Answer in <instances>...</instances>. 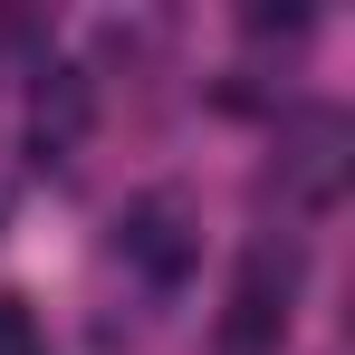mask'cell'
<instances>
[{"instance_id": "1", "label": "cell", "mask_w": 355, "mask_h": 355, "mask_svg": "<svg viewBox=\"0 0 355 355\" xmlns=\"http://www.w3.org/2000/svg\"><path fill=\"white\" fill-rule=\"evenodd\" d=\"M288 288H297V259L279 250H259L250 269H240L231 307H221V355H279V336H288Z\"/></svg>"}, {"instance_id": "2", "label": "cell", "mask_w": 355, "mask_h": 355, "mask_svg": "<svg viewBox=\"0 0 355 355\" xmlns=\"http://www.w3.org/2000/svg\"><path fill=\"white\" fill-rule=\"evenodd\" d=\"M116 250L144 269V279H164L173 288L182 269L202 259V231H192V202L182 192H144V202H125V221H116Z\"/></svg>"}, {"instance_id": "3", "label": "cell", "mask_w": 355, "mask_h": 355, "mask_svg": "<svg viewBox=\"0 0 355 355\" xmlns=\"http://www.w3.org/2000/svg\"><path fill=\"white\" fill-rule=\"evenodd\" d=\"M87 125H96V77L87 67H39V87H29V144L39 154H77Z\"/></svg>"}, {"instance_id": "4", "label": "cell", "mask_w": 355, "mask_h": 355, "mask_svg": "<svg viewBox=\"0 0 355 355\" xmlns=\"http://www.w3.org/2000/svg\"><path fill=\"white\" fill-rule=\"evenodd\" d=\"M336 144H346V125H336V116H307V125H297V182H307V202H327L336 173H346Z\"/></svg>"}, {"instance_id": "5", "label": "cell", "mask_w": 355, "mask_h": 355, "mask_svg": "<svg viewBox=\"0 0 355 355\" xmlns=\"http://www.w3.org/2000/svg\"><path fill=\"white\" fill-rule=\"evenodd\" d=\"M0 355H49L39 317H29V297H0Z\"/></svg>"}]
</instances>
